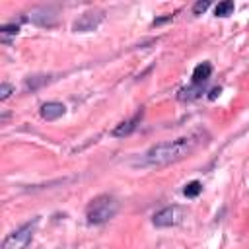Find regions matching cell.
<instances>
[{"label":"cell","instance_id":"cell-1","mask_svg":"<svg viewBox=\"0 0 249 249\" xmlns=\"http://www.w3.org/2000/svg\"><path fill=\"white\" fill-rule=\"evenodd\" d=\"M202 142L204 140H202L200 132H193V134H187V136H181V138H175V140L160 142L144 154L142 163L150 165V167H161V165L175 163V161L191 156Z\"/></svg>","mask_w":249,"mask_h":249},{"label":"cell","instance_id":"cell-2","mask_svg":"<svg viewBox=\"0 0 249 249\" xmlns=\"http://www.w3.org/2000/svg\"><path fill=\"white\" fill-rule=\"evenodd\" d=\"M117 210H119V202H117L115 196H111V195H99V196H95L89 202V206L86 210V218H88L89 224L99 226V224L109 222L117 214Z\"/></svg>","mask_w":249,"mask_h":249},{"label":"cell","instance_id":"cell-3","mask_svg":"<svg viewBox=\"0 0 249 249\" xmlns=\"http://www.w3.org/2000/svg\"><path fill=\"white\" fill-rule=\"evenodd\" d=\"M35 226H37V220L19 226L16 231H12V233L2 241V247H0V249H27V245H29L31 239H33Z\"/></svg>","mask_w":249,"mask_h":249},{"label":"cell","instance_id":"cell-4","mask_svg":"<svg viewBox=\"0 0 249 249\" xmlns=\"http://www.w3.org/2000/svg\"><path fill=\"white\" fill-rule=\"evenodd\" d=\"M185 218V210L177 204H171V206H165L161 210H158L152 218L154 226L156 228H171V226H177L181 224Z\"/></svg>","mask_w":249,"mask_h":249},{"label":"cell","instance_id":"cell-5","mask_svg":"<svg viewBox=\"0 0 249 249\" xmlns=\"http://www.w3.org/2000/svg\"><path fill=\"white\" fill-rule=\"evenodd\" d=\"M101 19H103V14H101V12H86V14H82V16L74 21L72 29L78 31V33L93 31V29L101 23Z\"/></svg>","mask_w":249,"mask_h":249},{"label":"cell","instance_id":"cell-6","mask_svg":"<svg viewBox=\"0 0 249 249\" xmlns=\"http://www.w3.org/2000/svg\"><path fill=\"white\" fill-rule=\"evenodd\" d=\"M142 121V111H136L130 119H126V121H123V123H119L113 130H111V136H115V138H124V136H128L130 132H134L136 130V126H138V123Z\"/></svg>","mask_w":249,"mask_h":249},{"label":"cell","instance_id":"cell-7","mask_svg":"<svg viewBox=\"0 0 249 249\" xmlns=\"http://www.w3.org/2000/svg\"><path fill=\"white\" fill-rule=\"evenodd\" d=\"M64 115V105L60 101H47L41 105V117L45 121H54Z\"/></svg>","mask_w":249,"mask_h":249},{"label":"cell","instance_id":"cell-8","mask_svg":"<svg viewBox=\"0 0 249 249\" xmlns=\"http://www.w3.org/2000/svg\"><path fill=\"white\" fill-rule=\"evenodd\" d=\"M210 74H212V64H210V62H200V64H196L195 70H193V84H195V86H202V84L210 78Z\"/></svg>","mask_w":249,"mask_h":249},{"label":"cell","instance_id":"cell-9","mask_svg":"<svg viewBox=\"0 0 249 249\" xmlns=\"http://www.w3.org/2000/svg\"><path fill=\"white\" fill-rule=\"evenodd\" d=\"M200 93H202V86L191 84L189 88H183V89L179 91V99H195V97H198Z\"/></svg>","mask_w":249,"mask_h":249},{"label":"cell","instance_id":"cell-10","mask_svg":"<svg viewBox=\"0 0 249 249\" xmlns=\"http://www.w3.org/2000/svg\"><path fill=\"white\" fill-rule=\"evenodd\" d=\"M41 14H43V16H31V19H33L35 23H39V25H53V23H54V16H53L51 10L41 8Z\"/></svg>","mask_w":249,"mask_h":249},{"label":"cell","instance_id":"cell-11","mask_svg":"<svg viewBox=\"0 0 249 249\" xmlns=\"http://www.w3.org/2000/svg\"><path fill=\"white\" fill-rule=\"evenodd\" d=\"M233 12V2L231 0H224V2H220L216 8H214V16H218V18H226V16H230Z\"/></svg>","mask_w":249,"mask_h":249},{"label":"cell","instance_id":"cell-12","mask_svg":"<svg viewBox=\"0 0 249 249\" xmlns=\"http://www.w3.org/2000/svg\"><path fill=\"white\" fill-rule=\"evenodd\" d=\"M200 191H202V183H200V181H191V183H187V185H185L183 195H185V196H189V198H195V196H198V195H200Z\"/></svg>","mask_w":249,"mask_h":249},{"label":"cell","instance_id":"cell-13","mask_svg":"<svg viewBox=\"0 0 249 249\" xmlns=\"http://www.w3.org/2000/svg\"><path fill=\"white\" fill-rule=\"evenodd\" d=\"M45 82H49V76H35V78H29L25 82V88L27 89H37L39 86H43Z\"/></svg>","mask_w":249,"mask_h":249},{"label":"cell","instance_id":"cell-14","mask_svg":"<svg viewBox=\"0 0 249 249\" xmlns=\"http://www.w3.org/2000/svg\"><path fill=\"white\" fill-rule=\"evenodd\" d=\"M18 31H19V25L18 23H6V25L0 27V33L2 35H18Z\"/></svg>","mask_w":249,"mask_h":249},{"label":"cell","instance_id":"cell-15","mask_svg":"<svg viewBox=\"0 0 249 249\" xmlns=\"http://www.w3.org/2000/svg\"><path fill=\"white\" fill-rule=\"evenodd\" d=\"M12 91H14V88H12L8 82H2V84H0V99H2V101L8 99Z\"/></svg>","mask_w":249,"mask_h":249},{"label":"cell","instance_id":"cell-16","mask_svg":"<svg viewBox=\"0 0 249 249\" xmlns=\"http://www.w3.org/2000/svg\"><path fill=\"white\" fill-rule=\"evenodd\" d=\"M208 6H210L208 0H200V2H196V4L193 6V12H195V14H202V12L208 10Z\"/></svg>","mask_w":249,"mask_h":249},{"label":"cell","instance_id":"cell-17","mask_svg":"<svg viewBox=\"0 0 249 249\" xmlns=\"http://www.w3.org/2000/svg\"><path fill=\"white\" fill-rule=\"evenodd\" d=\"M220 91H222L220 88H212V89H210V93H208V97H210V99H216V97L220 95Z\"/></svg>","mask_w":249,"mask_h":249},{"label":"cell","instance_id":"cell-18","mask_svg":"<svg viewBox=\"0 0 249 249\" xmlns=\"http://www.w3.org/2000/svg\"><path fill=\"white\" fill-rule=\"evenodd\" d=\"M171 19V16H165V18H158V19H154V25H160V23H165V21H169Z\"/></svg>","mask_w":249,"mask_h":249}]
</instances>
